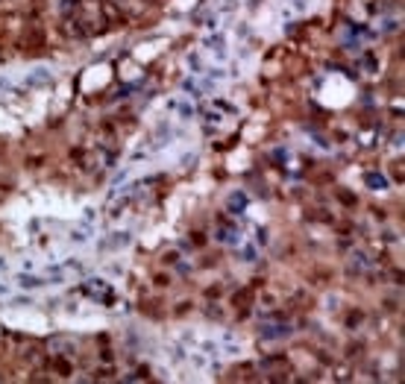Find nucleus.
Returning a JSON list of instances; mask_svg holds the SVG:
<instances>
[{
    "instance_id": "1",
    "label": "nucleus",
    "mask_w": 405,
    "mask_h": 384,
    "mask_svg": "<svg viewBox=\"0 0 405 384\" xmlns=\"http://www.w3.org/2000/svg\"><path fill=\"white\" fill-rule=\"evenodd\" d=\"M206 47H209L212 53H218V56H226V38H223V35H209V38H206Z\"/></svg>"
},
{
    "instance_id": "2",
    "label": "nucleus",
    "mask_w": 405,
    "mask_h": 384,
    "mask_svg": "<svg viewBox=\"0 0 405 384\" xmlns=\"http://www.w3.org/2000/svg\"><path fill=\"white\" fill-rule=\"evenodd\" d=\"M261 334H264L267 340H276V337H285V334H291V328H288V325H270V328H264Z\"/></svg>"
},
{
    "instance_id": "3",
    "label": "nucleus",
    "mask_w": 405,
    "mask_h": 384,
    "mask_svg": "<svg viewBox=\"0 0 405 384\" xmlns=\"http://www.w3.org/2000/svg\"><path fill=\"white\" fill-rule=\"evenodd\" d=\"M367 185H373V191H382V188H388V182H385L382 176H367Z\"/></svg>"
},
{
    "instance_id": "4",
    "label": "nucleus",
    "mask_w": 405,
    "mask_h": 384,
    "mask_svg": "<svg viewBox=\"0 0 405 384\" xmlns=\"http://www.w3.org/2000/svg\"><path fill=\"white\" fill-rule=\"evenodd\" d=\"M291 3H294L297 12H306V9H309V0H291Z\"/></svg>"
}]
</instances>
